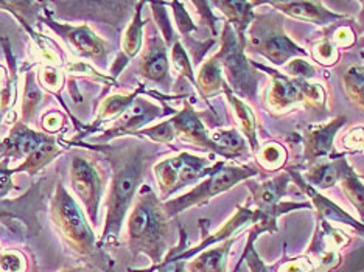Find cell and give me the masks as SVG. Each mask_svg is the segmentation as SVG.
Masks as SVG:
<instances>
[{"mask_svg":"<svg viewBox=\"0 0 364 272\" xmlns=\"http://www.w3.org/2000/svg\"><path fill=\"white\" fill-rule=\"evenodd\" d=\"M23 260L19 254L8 252L0 257V272H22Z\"/></svg>","mask_w":364,"mask_h":272,"instance_id":"obj_34","label":"cell"},{"mask_svg":"<svg viewBox=\"0 0 364 272\" xmlns=\"http://www.w3.org/2000/svg\"><path fill=\"white\" fill-rule=\"evenodd\" d=\"M269 5L285 13L289 18L318 23V26H330L335 21L343 19L341 14L327 10L321 2H271Z\"/></svg>","mask_w":364,"mask_h":272,"instance_id":"obj_13","label":"cell"},{"mask_svg":"<svg viewBox=\"0 0 364 272\" xmlns=\"http://www.w3.org/2000/svg\"><path fill=\"white\" fill-rule=\"evenodd\" d=\"M245 43L237 36L235 30L226 23L223 30L221 48L215 55L223 72L226 73V78L235 90L242 95L252 97L257 87V77L251 70V65L247 62L243 53Z\"/></svg>","mask_w":364,"mask_h":272,"instance_id":"obj_7","label":"cell"},{"mask_svg":"<svg viewBox=\"0 0 364 272\" xmlns=\"http://www.w3.org/2000/svg\"><path fill=\"white\" fill-rule=\"evenodd\" d=\"M140 73L148 80L156 82H164L168 77V58L167 47L159 38L151 39L148 43L142 60H140Z\"/></svg>","mask_w":364,"mask_h":272,"instance_id":"obj_15","label":"cell"},{"mask_svg":"<svg viewBox=\"0 0 364 272\" xmlns=\"http://www.w3.org/2000/svg\"><path fill=\"white\" fill-rule=\"evenodd\" d=\"M338 183L347 200L353 204V207L357 209L360 215L364 218V184L344 158H341Z\"/></svg>","mask_w":364,"mask_h":272,"instance_id":"obj_17","label":"cell"},{"mask_svg":"<svg viewBox=\"0 0 364 272\" xmlns=\"http://www.w3.org/2000/svg\"><path fill=\"white\" fill-rule=\"evenodd\" d=\"M173 62H175L176 69L181 70L182 75H186L187 78H190L193 81V73H192V65H190L188 62V58L184 52V48H182V45L179 43H175L173 44Z\"/></svg>","mask_w":364,"mask_h":272,"instance_id":"obj_32","label":"cell"},{"mask_svg":"<svg viewBox=\"0 0 364 272\" xmlns=\"http://www.w3.org/2000/svg\"><path fill=\"white\" fill-rule=\"evenodd\" d=\"M136 95H137V92L131 94V95H115V97L107 98L100 109L102 117L107 119V117H114V115L120 114L122 111L125 112L132 104V100H134Z\"/></svg>","mask_w":364,"mask_h":272,"instance_id":"obj_28","label":"cell"},{"mask_svg":"<svg viewBox=\"0 0 364 272\" xmlns=\"http://www.w3.org/2000/svg\"><path fill=\"white\" fill-rule=\"evenodd\" d=\"M43 125L48 131V133H56V131L61 129V126H63V115L58 112L47 114L44 117Z\"/></svg>","mask_w":364,"mask_h":272,"instance_id":"obj_38","label":"cell"},{"mask_svg":"<svg viewBox=\"0 0 364 272\" xmlns=\"http://www.w3.org/2000/svg\"><path fill=\"white\" fill-rule=\"evenodd\" d=\"M291 180V173H282L277 178L264 180L262 184L251 185L252 200L255 202V212L264 219L276 222L279 215L285 212L309 207L307 204H294V202H282L280 200L288 193V185Z\"/></svg>","mask_w":364,"mask_h":272,"instance_id":"obj_9","label":"cell"},{"mask_svg":"<svg viewBox=\"0 0 364 272\" xmlns=\"http://www.w3.org/2000/svg\"><path fill=\"white\" fill-rule=\"evenodd\" d=\"M142 150L134 148L114 161V178L109 200H107V218L103 240L111 241L120 234L122 221L134 200L137 187L144 173Z\"/></svg>","mask_w":364,"mask_h":272,"instance_id":"obj_2","label":"cell"},{"mask_svg":"<svg viewBox=\"0 0 364 272\" xmlns=\"http://www.w3.org/2000/svg\"><path fill=\"white\" fill-rule=\"evenodd\" d=\"M252 52L267 58L274 65H285L289 60L307 58L304 48L296 45L284 31L280 19L274 16H257L250 28V44Z\"/></svg>","mask_w":364,"mask_h":272,"instance_id":"obj_4","label":"cell"},{"mask_svg":"<svg viewBox=\"0 0 364 272\" xmlns=\"http://www.w3.org/2000/svg\"><path fill=\"white\" fill-rule=\"evenodd\" d=\"M268 72L271 85L267 90V106L271 111L284 114L294 109L297 104H305L313 109H321L326 104V90L319 82L289 78L285 73L276 72L263 65H257Z\"/></svg>","mask_w":364,"mask_h":272,"instance_id":"obj_3","label":"cell"},{"mask_svg":"<svg viewBox=\"0 0 364 272\" xmlns=\"http://www.w3.org/2000/svg\"><path fill=\"white\" fill-rule=\"evenodd\" d=\"M255 156H257V162L262 165V168L267 171H277L287 162V150L277 142L264 143L255 151Z\"/></svg>","mask_w":364,"mask_h":272,"instance_id":"obj_25","label":"cell"},{"mask_svg":"<svg viewBox=\"0 0 364 272\" xmlns=\"http://www.w3.org/2000/svg\"><path fill=\"white\" fill-rule=\"evenodd\" d=\"M220 6L223 13L229 18V26L235 27L237 36L245 43V31L251 26L254 19L252 8L257 4L251 2H217L215 4Z\"/></svg>","mask_w":364,"mask_h":272,"instance_id":"obj_18","label":"cell"},{"mask_svg":"<svg viewBox=\"0 0 364 272\" xmlns=\"http://www.w3.org/2000/svg\"><path fill=\"white\" fill-rule=\"evenodd\" d=\"M52 219L60 232L78 254H90L94 249V234L86 222L85 215L78 209L77 202L64 190L58 187L52 200Z\"/></svg>","mask_w":364,"mask_h":272,"instance_id":"obj_6","label":"cell"},{"mask_svg":"<svg viewBox=\"0 0 364 272\" xmlns=\"http://www.w3.org/2000/svg\"><path fill=\"white\" fill-rule=\"evenodd\" d=\"M159 272H187L186 271V260H181L178 255L175 259H170L161 266Z\"/></svg>","mask_w":364,"mask_h":272,"instance_id":"obj_39","label":"cell"},{"mask_svg":"<svg viewBox=\"0 0 364 272\" xmlns=\"http://www.w3.org/2000/svg\"><path fill=\"white\" fill-rule=\"evenodd\" d=\"M254 176H257V170L247 167V165H242V167L240 165L238 167H226L225 163H221L217 170L210 173L208 179L203 180L200 185H196L193 190L178 197V200H173L165 204V213L168 217H175L178 213L187 210L188 207L208 202L213 196L228 192L235 184Z\"/></svg>","mask_w":364,"mask_h":272,"instance_id":"obj_5","label":"cell"},{"mask_svg":"<svg viewBox=\"0 0 364 272\" xmlns=\"http://www.w3.org/2000/svg\"><path fill=\"white\" fill-rule=\"evenodd\" d=\"M358 44H360V47H363V48H364V36L360 39V43H358Z\"/></svg>","mask_w":364,"mask_h":272,"instance_id":"obj_42","label":"cell"},{"mask_svg":"<svg viewBox=\"0 0 364 272\" xmlns=\"http://www.w3.org/2000/svg\"><path fill=\"white\" fill-rule=\"evenodd\" d=\"M39 81H41V85L46 86L47 89H58V86L61 85V77L55 69L47 67L41 72Z\"/></svg>","mask_w":364,"mask_h":272,"instance_id":"obj_37","label":"cell"},{"mask_svg":"<svg viewBox=\"0 0 364 272\" xmlns=\"http://www.w3.org/2000/svg\"><path fill=\"white\" fill-rule=\"evenodd\" d=\"M247 252H250L247 254V265H250L252 272H271V269L257 257V254L250 249H247Z\"/></svg>","mask_w":364,"mask_h":272,"instance_id":"obj_40","label":"cell"},{"mask_svg":"<svg viewBox=\"0 0 364 272\" xmlns=\"http://www.w3.org/2000/svg\"><path fill=\"white\" fill-rule=\"evenodd\" d=\"M65 36L69 38L72 45L82 55L100 58L105 53V45L102 39H98L87 27L68 28Z\"/></svg>","mask_w":364,"mask_h":272,"instance_id":"obj_21","label":"cell"},{"mask_svg":"<svg viewBox=\"0 0 364 272\" xmlns=\"http://www.w3.org/2000/svg\"><path fill=\"white\" fill-rule=\"evenodd\" d=\"M314 269H316V266H314L313 259L299 257L285 261L277 272H314Z\"/></svg>","mask_w":364,"mask_h":272,"instance_id":"obj_33","label":"cell"},{"mask_svg":"<svg viewBox=\"0 0 364 272\" xmlns=\"http://www.w3.org/2000/svg\"><path fill=\"white\" fill-rule=\"evenodd\" d=\"M343 145L350 151L364 150V128H355L349 134L344 136Z\"/></svg>","mask_w":364,"mask_h":272,"instance_id":"obj_36","label":"cell"},{"mask_svg":"<svg viewBox=\"0 0 364 272\" xmlns=\"http://www.w3.org/2000/svg\"><path fill=\"white\" fill-rule=\"evenodd\" d=\"M72 187L77 196L85 204L90 221H97V210L100 205L103 192L102 176L95 165L82 158H75L72 162Z\"/></svg>","mask_w":364,"mask_h":272,"instance_id":"obj_10","label":"cell"},{"mask_svg":"<svg viewBox=\"0 0 364 272\" xmlns=\"http://www.w3.org/2000/svg\"><path fill=\"white\" fill-rule=\"evenodd\" d=\"M220 165L221 163H218L217 167H210V161L208 159L198 158V156L188 153H181L176 158H170L157 163L154 173L162 195L168 196L170 193L176 192L178 188L205 175H210V171L217 170Z\"/></svg>","mask_w":364,"mask_h":272,"instance_id":"obj_8","label":"cell"},{"mask_svg":"<svg viewBox=\"0 0 364 272\" xmlns=\"http://www.w3.org/2000/svg\"><path fill=\"white\" fill-rule=\"evenodd\" d=\"M2 75H4V70H2V69H0V78H2Z\"/></svg>","mask_w":364,"mask_h":272,"instance_id":"obj_43","label":"cell"},{"mask_svg":"<svg viewBox=\"0 0 364 272\" xmlns=\"http://www.w3.org/2000/svg\"><path fill=\"white\" fill-rule=\"evenodd\" d=\"M212 140L218 146L220 154L225 158H238L246 151L245 138L235 129L218 131L212 136Z\"/></svg>","mask_w":364,"mask_h":272,"instance_id":"obj_23","label":"cell"},{"mask_svg":"<svg viewBox=\"0 0 364 272\" xmlns=\"http://www.w3.org/2000/svg\"><path fill=\"white\" fill-rule=\"evenodd\" d=\"M142 28L144 23L140 21V10H137L134 19H132L131 26L128 27L125 38H123V50L128 56H134L142 45Z\"/></svg>","mask_w":364,"mask_h":272,"instance_id":"obj_26","label":"cell"},{"mask_svg":"<svg viewBox=\"0 0 364 272\" xmlns=\"http://www.w3.org/2000/svg\"><path fill=\"white\" fill-rule=\"evenodd\" d=\"M64 272H81V271H64Z\"/></svg>","mask_w":364,"mask_h":272,"instance_id":"obj_44","label":"cell"},{"mask_svg":"<svg viewBox=\"0 0 364 272\" xmlns=\"http://www.w3.org/2000/svg\"><path fill=\"white\" fill-rule=\"evenodd\" d=\"M343 87L347 97L358 108L364 109V67L353 65V67L347 69L343 75Z\"/></svg>","mask_w":364,"mask_h":272,"instance_id":"obj_24","label":"cell"},{"mask_svg":"<svg viewBox=\"0 0 364 272\" xmlns=\"http://www.w3.org/2000/svg\"><path fill=\"white\" fill-rule=\"evenodd\" d=\"M225 92L229 98L230 104H232L235 117L240 123V126L243 129V134L247 137V140H250V145L252 146V150L255 153L259 150V143H257V133H255V126H257V123H255V115L252 109L245 102L240 100L237 95H234L232 90L228 87V85L225 87Z\"/></svg>","mask_w":364,"mask_h":272,"instance_id":"obj_20","label":"cell"},{"mask_svg":"<svg viewBox=\"0 0 364 272\" xmlns=\"http://www.w3.org/2000/svg\"><path fill=\"white\" fill-rule=\"evenodd\" d=\"M232 240H228L220 247L204 251L200 257L187 265L188 272H225L226 257Z\"/></svg>","mask_w":364,"mask_h":272,"instance_id":"obj_19","label":"cell"},{"mask_svg":"<svg viewBox=\"0 0 364 272\" xmlns=\"http://www.w3.org/2000/svg\"><path fill=\"white\" fill-rule=\"evenodd\" d=\"M346 117H338L322 125H313L304 131V158L311 162L326 159L333 148L335 134L343 128Z\"/></svg>","mask_w":364,"mask_h":272,"instance_id":"obj_11","label":"cell"},{"mask_svg":"<svg viewBox=\"0 0 364 272\" xmlns=\"http://www.w3.org/2000/svg\"><path fill=\"white\" fill-rule=\"evenodd\" d=\"M50 142L52 138L44 137L43 134H38L35 131H30L22 125H18L13 129L10 137L5 140L2 148L8 156H13V158L30 159L33 154L43 150V148Z\"/></svg>","mask_w":364,"mask_h":272,"instance_id":"obj_14","label":"cell"},{"mask_svg":"<svg viewBox=\"0 0 364 272\" xmlns=\"http://www.w3.org/2000/svg\"><path fill=\"white\" fill-rule=\"evenodd\" d=\"M168 215L148 187L139 193L128 221V241L136 254L144 252L154 263L161 261L167 241Z\"/></svg>","mask_w":364,"mask_h":272,"instance_id":"obj_1","label":"cell"},{"mask_svg":"<svg viewBox=\"0 0 364 272\" xmlns=\"http://www.w3.org/2000/svg\"><path fill=\"white\" fill-rule=\"evenodd\" d=\"M198 86H200L201 92L208 97L225 90L226 82L223 80V69L215 56L205 62L200 73H198Z\"/></svg>","mask_w":364,"mask_h":272,"instance_id":"obj_22","label":"cell"},{"mask_svg":"<svg viewBox=\"0 0 364 272\" xmlns=\"http://www.w3.org/2000/svg\"><path fill=\"white\" fill-rule=\"evenodd\" d=\"M332 43L336 45V47H343V48H347L355 44V33L353 30L349 27V26H339L333 36H332Z\"/></svg>","mask_w":364,"mask_h":272,"instance_id":"obj_35","label":"cell"},{"mask_svg":"<svg viewBox=\"0 0 364 272\" xmlns=\"http://www.w3.org/2000/svg\"><path fill=\"white\" fill-rule=\"evenodd\" d=\"M343 158V156H341ZM341 158L333 161L321 159L313 162L309 171L305 173L304 183L311 188H330L339 180V167H341Z\"/></svg>","mask_w":364,"mask_h":272,"instance_id":"obj_16","label":"cell"},{"mask_svg":"<svg viewBox=\"0 0 364 272\" xmlns=\"http://www.w3.org/2000/svg\"><path fill=\"white\" fill-rule=\"evenodd\" d=\"M41 102V92L36 87L35 81H33V77H27V89H26V95H23V103H22V115L23 120H30L33 115H35V111L38 108V104Z\"/></svg>","mask_w":364,"mask_h":272,"instance_id":"obj_29","label":"cell"},{"mask_svg":"<svg viewBox=\"0 0 364 272\" xmlns=\"http://www.w3.org/2000/svg\"><path fill=\"white\" fill-rule=\"evenodd\" d=\"M11 173L13 171L0 168V197L6 195V192L11 188Z\"/></svg>","mask_w":364,"mask_h":272,"instance_id":"obj_41","label":"cell"},{"mask_svg":"<svg viewBox=\"0 0 364 272\" xmlns=\"http://www.w3.org/2000/svg\"><path fill=\"white\" fill-rule=\"evenodd\" d=\"M171 125L175 128L176 136H181L186 142H190L196 146L204 148V150H210L220 154L218 146L213 143L212 137L205 133V128L201 120L198 119L196 112L190 108L188 104H186V108L171 120Z\"/></svg>","mask_w":364,"mask_h":272,"instance_id":"obj_12","label":"cell"},{"mask_svg":"<svg viewBox=\"0 0 364 272\" xmlns=\"http://www.w3.org/2000/svg\"><path fill=\"white\" fill-rule=\"evenodd\" d=\"M285 75L289 78H296V80H305L309 81L316 75V69L314 65H311L307 60H302V58H296V60L289 61L285 65Z\"/></svg>","mask_w":364,"mask_h":272,"instance_id":"obj_30","label":"cell"},{"mask_svg":"<svg viewBox=\"0 0 364 272\" xmlns=\"http://www.w3.org/2000/svg\"><path fill=\"white\" fill-rule=\"evenodd\" d=\"M142 134L156 140V142H170V140H173L176 136L175 128H173V125H171V120L164 121V123H161V125H156L153 128L144 129Z\"/></svg>","mask_w":364,"mask_h":272,"instance_id":"obj_31","label":"cell"},{"mask_svg":"<svg viewBox=\"0 0 364 272\" xmlns=\"http://www.w3.org/2000/svg\"><path fill=\"white\" fill-rule=\"evenodd\" d=\"M313 58L322 65H333L336 64L339 52L338 47L328 39H321L313 47Z\"/></svg>","mask_w":364,"mask_h":272,"instance_id":"obj_27","label":"cell"}]
</instances>
